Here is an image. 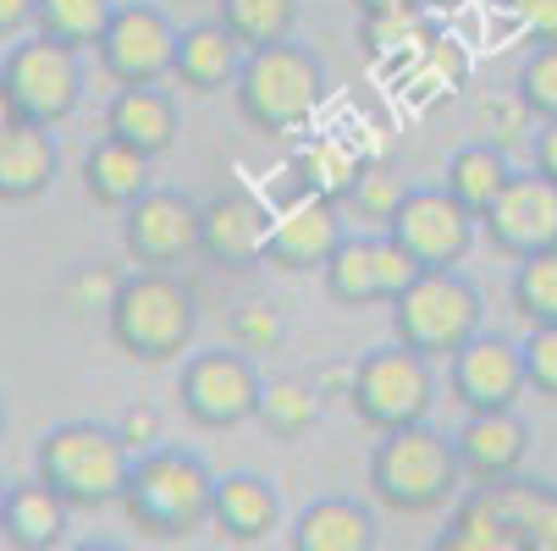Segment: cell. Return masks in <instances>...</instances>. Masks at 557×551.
Listing matches in <instances>:
<instances>
[{"label":"cell","mask_w":557,"mask_h":551,"mask_svg":"<svg viewBox=\"0 0 557 551\" xmlns=\"http://www.w3.org/2000/svg\"><path fill=\"white\" fill-rule=\"evenodd\" d=\"M215 468L188 452V447H172L161 441L154 452H138L133 458V475H127V491H122V513L138 535L149 540H188L194 529L210 524V508H215Z\"/></svg>","instance_id":"6da1fadb"},{"label":"cell","mask_w":557,"mask_h":551,"mask_svg":"<svg viewBox=\"0 0 557 551\" xmlns=\"http://www.w3.org/2000/svg\"><path fill=\"white\" fill-rule=\"evenodd\" d=\"M106 331L133 364H172L194 348L199 298L177 271H133L106 309Z\"/></svg>","instance_id":"7a4b0ae2"},{"label":"cell","mask_w":557,"mask_h":551,"mask_svg":"<svg viewBox=\"0 0 557 551\" xmlns=\"http://www.w3.org/2000/svg\"><path fill=\"white\" fill-rule=\"evenodd\" d=\"M370 491L392 513L425 518V513H447L469 491V480L458 468L453 436H442L425 419V425H409V430H386L375 441V452H370Z\"/></svg>","instance_id":"3957f363"},{"label":"cell","mask_w":557,"mask_h":551,"mask_svg":"<svg viewBox=\"0 0 557 551\" xmlns=\"http://www.w3.org/2000/svg\"><path fill=\"white\" fill-rule=\"evenodd\" d=\"M34 475L72 508V513H100L116 508L133 475V452L116 436V425L100 419H66L39 436L34 447Z\"/></svg>","instance_id":"277c9868"},{"label":"cell","mask_w":557,"mask_h":551,"mask_svg":"<svg viewBox=\"0 0 557 551\" xmlns=\"http://www.w3.org/2000/svg\"><path fill=\"white\" fill-rule=\"evenodd\" d=\"M232 100H237V116L255 133H271V138L298 133L304 122H314V111L326 100V61L298 39L249 50L244 72L232 84Z\"/></svg>","instance_id":"5b68a950"},{"label":"cell","mask_w":557,"mask_h":551,"mask_svg":"<svg viewBox=\"0 0 557 551\" xmlns=\"http://www.w3.org/2000/svg\"><path fill=\"white\" fill-rule=\"evenodd\" d=\"M486 331V303L463 271H420L404 298H392V342H404L414 353L453 359L463 342Z\"/></svg>","instance_id":"8992f818"},{"label":"cell","mask_w":557,"mask_h":551,"mask_svg":"<svg viewBox=\"0 0 557 551\" xmlns=\"http://www.w3.org/2000/svg\"><path fill=\"white\" fill-rule=\"evenodd\" d=\"M348 409L375 430H409L425 425L436 409V364L404 342H386L354 359V386H348Z\"/></svg>","instance_id":"52a82bcc"},{"label":"cell","mask_w":557,"mask_h":551,"mask_svg":"<svg viewBox=\"0 0 557 551\" xmlns=\"http://www.w3.org/2000/svg\"><path fill=\"white\" fill-rule=\"evenodd\" d=\"M84 50L55 45L45 34H28L17 45H7L0 55V89L17 122H39V127H61L77 105H84Z\"/></svg>","instance_id":"ba28073f"},{"label":"cell","mask_w":557,"mask_h":551,"mask_svg":"<svg viewBox=\"0 0 557 551\" xmlns=\"http://www.w3.org/2000/svg\"><path fill=\"white\" fill-rule=\"evenodd\" d=\"M260 370L244 348H205V353H188L183 359V375H177V398H183V414L199 425V430H237L260 414Z\"/></svg>","instance_id":"9c48e42d"},{"label":"cell","mask_w":557,"mask_h":551,"mask_svg":"<svg viewBox=\"0 0 557 551\" xmlns=\"http://www.w3.org/2000/svg\"><path fill=\"white\" fill-rule=\"evenodd\" d=\"M177 34L183 28H172V17L161 7H149V0H116V12L95 45V61L116 89H154L177 66Z\"/></svg>","instance_id":"30bf717a"},{"label":"cell","mask_w":557,"mask_h":551,"mask_svg":"<svg viewBox=\"0 0 557 551\" xmlns=\"http://www.w3.org/2000/svg\"><path fill=\"white\" fill-rule=\"evenodd\" d=\"M386 231L420 260V271H458L469 260L474 238H481V215H469L436 183V188H409V199L397 204Z\"/></svg>","instance_id":"8fae6325"},{"label":"cell","mask_w":557,"mask_h":551,"mask_svg":"<svg viewBox=\"0 0 557 551\" xmlns=\"http://www.w3.org/2000/svg\"><path fill=\"white\" fill-rule=\"evenodd\" d=\"M199 199L183 188H149L122 210V249L138 271H172L199 254Z\"/></svg>","instance_id":"7c38bea8"},{"label":"cell","mask_w":557,"mask_h":551,"mask_svg":"<svg viewBox=\"0 0 557 551\" xmlns=\"http://www.w3.org/2000/svg\"><path fill=\"white\" fill-rule=\"evenodd\" d=\"M447 391L463 414H486V409H519L530 391L524 380V348L513 337L481 331L447 359Z\"/></svg>","instance_id":"4fadbf2b"},{"label":"cell","mask_w":557,"mask_h":551,"mask_svg":"<svg viewBox=\"0 0 557 551\" xmlns=\"http://www.w3.org/2000/svg\"><path fill=\"white\" fill-rule=\"evenodd\" d=\"M348 238L343 226V204L326 193H293L282 210H271V243H265V265L287 271V276H309L326 271V260L337 254V243Z\"/></svg>","instance_id":"5bb4252c"},{"label":"cell","mask_w":557,"mask_h":551,"mask_svg":"<svg viewBox=\"0 0 557 551\" xmlns=\"http://www.w3.org/2000/svg\"><path fill=\"white\" fill-rule=\"evenodd\" d=\"M481 231L513 265L557 249V183H546L541 172H513L503 199L481 215Z\"/></svg>","instance_id":"9a60e30c"},{"label":"cell","mask_w":557,"mask_h":551,"mask_svg":"<svg viewBox=\"0 0 557 551\" xmlns=\"http://www.w3.org/2000/svg\"><path fill=\"white\" fill-rule=\"evenodd\" d=\"M271 243V210L249 188H221L199 210V254L221 271H255L265 265Z\"/></svg>","instance_id":"2e32d148"},{"label":"cell","mask_w":557,"mask_h":551,"mask_svg":"<svg viewBox=\"0 0 557 551\" xmlns=\"http://www.w3.org/2000/svg\"><path fill=\"white\" fill-rule=\"evenodd\" d=\"M458 447V468L469 486H503L513 475H524L530 458V425L519 409H486V414H463V425L453 430Z\"/></svg>","instance_id":"e0dca14e"},{"label":"cell","mask_w":557,"mask_h":551,"mask_svg":"<svg viewBox=\"0 0 557 551\" xmlns=\"http://www.w3.org/2000/svg\"><path fill=\"white\" fill-rule=\"evenodd\" d=\"M61 177L55 133L39 122H12L0 133V204H34Z\"/></svg>","instance_id":"ac0fdd59"},{"label":"cell","mask_w":557,"mask_h":551,"mask_svg":"<svg viewBox=\"0 0 557 551\" xmlns=\"http://www.w3.org/2000/svg\"><path fill=\"white\" fill-rule=\"evenodd\" d=\"M381 529L359 497H314L287 524V551H375Z\"/></svg>","instance_id":"d6986e66"},{"label":"cell","mask_w":557,"mask_h":551,"mask_svg":"<svg viewBox=\"0 0 557 551\" xmlns=\"http://www.w3.org/2000/svg\"><path fill=\"white\" fill-rule=\"evenodd\" d=\"M210 524L232 546H255L271 529H282V497H276V486L265 475H255V468H244V475H221Z\"/></svg>","instance_id":"ffe728a7"},{"label":"cell","mask_w":557,"mask_h":551,"mask_svg":"<svg viewBox=\"0 0 557 551\" xmlns=\"http://www.w3.org/2000/svg\"><path fill=\"white\" fill-rule=\"evenodd\" d=\"M244 55H249V50L221 28V17L188 23V28L177 34V66H172V77H177L188 95H221V89L237 84Z\"/></svg>","instance_id":"44dd1931"},{"label":"cell","mask_w":557,"mask_h":551,"mask_svg":"<svg viewBox=\"0 0 557 551\" xmlns=\"http://www.w3.org/2000/svg\"><path fill=\"white\" fill-rule=\"evenodd\" d=\"M106 133L122 138L127 149L161 161V154L177 143V100L154 84V89H116L106 105Z\"/></svg>","instance_id":"7402d4cb"},{"label":"cell","mask_w":557,"mask_h":551,"mask_svg":"<svg viewBox=\"0 0 557 551\" xmlns=\"http://www.w3.org/2000/svg\"><path fill=\"white\" fill-rule=\"evenodd\" d=\"M0 535H7L12 551H61L72 535V508L34 475L17 480L7 491V518H0Z\"/></svg>","instance_id":"603a6c76"},{"label":"cell","mask_w":557,"mask_h":551,"mask_svg":"<svg viewBox=\"0 0 557 551\" xmlns=\"http://www.w3.org/2000/svg\"><path fill=\"white\" fill-rule=\"evenodd\" d=\"M149 188H154V183H149V154L127 149V143L111 138V133L89 143V154H84V193H89L95 204L127 210V204H138Z\"/></svg>","instance_id":"cb8c5ba5"},{"label":"cell","mask_w":557,"mask_h":551,"mask_svg":"<svg viewBox=\"0 0 557 551\" xmlns=\"http://www.w3.org/2000/svg\"><path fill=\"white\" fill-rule=\"evenodd\" d=\"M474 491H486L497 502V513L513 524L524 551H557V486L513 475L503 486H474Z\"/></svg>","instance_id":"d4e9b609"},{"label":"cell","mask_w":557,"mask_h":551,"mask_svg":"<svg viewBox=\"0 0 557 551\" xmlns=\"http://www.w3.org/2000/svg\"><path fill=\"white\" fill-rule=\"evenodd\" d=\"M513 183V161H508V149H497V143H463L453 161H447V172H442V188L469 210V215H486L497 199H503V188Z\"/></svg>","instance_id":"484cf974"},{"label":"cell","mask_w":557,"mask_h":551,"mask_svg":"<svg viewBox=\"0 0 557 551\" xmlns=\"http://www.w3.org/2000/svg\"><path fill=\"white\" fill-rule=\"evenodd\" d=\"M321 391H314V380H304V375H276V380H265V391H260V414H255V425L271 436V441H304L314 425H321Z\"/></svg>","instance_id":"4316f807"},{"label":"cell","mask_w":557,"mask_h":551,"mask_svg":"<svg viewBox=\"0 0 557 551\" xmlns=\"http://www.w3.org/2000/svg\"><path fill=\"white\" fill-rule=\"evenodd\" d=\"M326 298L343 309H370L381 303V276H375V231H348L337 243V254L321 271Z\"/></svg>","instance_id":"83f0119b"},{"label":"cell","mask_w":557,"mask_h":551,"mask_svg":"<svg viewBox=\"0 0 557 551\" xmlns=\"http://www.w3.org/2000/svg\"><path fill=\"white\" fill-rule=\"evenodd\" d=\"M215 17H221V28L244 45V50H265V45L293 39V28H298V0H221Z\"/></svg>","instance_id":"f1b7e54d"},{"label":"cell","mask_w":557,"mask_h":551,"mask_svg":"<svg viewBox=\"0 0 557 551\" xmlns=\"http://www.w3.org/2000/svg\"><path fill=\"white\" fill-rule=\"evenodd\" d=\"M111 12H116V0H39L34 34H45L55 45H72V50H95Z\"/></svg>","instance_id":"f546056e"},{"label":"cell","mask_w":557,"mask_h":551,"mask_svg":"<svg viewBox=\"0 0 557 551\" xmlns=\"http://www.w3.org/2000/svg\"><path fill=\"white\" fill-rule=\"evenodd\" d=\"M508 292H513V314L524 321V331H535V326H557V249L519 260Z\"/></svg>","instance_id":"4dcf8cb0"},{"label":"cell","mask_w":557,"mask_h":551,"mask_svg":"<svg viewBox=\"0 0 557 551\" xmlns=\"http://www.w3.org/2000/svg\"><path fill=\"white\" fill-rule=\"evenodd\" d=\"M298 172H304V193H326V199H348V188H354V177L364 172V161L348 149V143H337V138H314L304 154H298Z\"/></svg>","instance_id":"1f68e13d"},{"label":"cell","mask_w":557,"mask_h":551,"mask_svg":"<svg viewBox=\"0 0 557 551\" xmlns=\"http://www.w3.org/2000/svg\"><path fill=\"white\" fill-rule=\"evenodd\" d=\"M404 199H409L404 177H392L386 166H364V172L354 177V188H348V199H343V204H348V210H354L370 231H386Z\"/></svg>","instance_id":"d6a6232c"},{"label":"cell","mask_w":557,"mask_h":551,"mask_svg":"<svg viewBox=\"0 0 557 551\" xmlns=\"http://www.w3.org/2000/svg\"><path fill=\"white\" fill-rule=\"evenodd\" d=\"M513 95L535 116V127L541 122H557V45H535L524 55V66L513 77Z\"/></svg>","instance_id":"836d02e7"},{"label":"cell","mask_w":557,"mask_h":551,"mask_svg":"<svg viewBox=\"0 0 557 551\" xmlns=\"http://www.w3.org/2000/svg\"><path fill=\"white\" fill-rule=\"evenodd\" d=\"M524 380H530V391L535 398H546V403H557V326H535V331H524Z\"/></svg>","instance_id":"e575fe53"},{"label":"cell","mask_w":557,"mask_h":551,"mask_svg":"<svg viewBox=\"0 0 557 551\" xmlns=\"http://www.w3.org/2000/svg\"><path fill=\"white\" fill-rule=\"evenodd\" d=\"M375 276H381V303L404 298V287L420 276V260L392 238V231H375Z\"/></svg>","instance_id":"d590c367"},{"label":"cell","mask_w":557,"mask_h":551,"mask_svg":"<svg viewBox=\"0 0 557 551\" xmlns=\"http://www.w3.org/2000/svg\"><path fill=\"white\" fill-rule=\"evenodd\" d=\"M282 342V314L271 303H249V309H237V321H232V348H244V353H271Z\"/></svg>","instance_id":"8d00e7d4"},{"label":"cell","mask_w":557,"mask_h":551,"mask_svg":"<svg viewBox=\"0 0 557 551\" xmlns=\"http://www.w3.org/2000/svg\"><path fill=\"white\" fill-rule=\"evenodd\" d=\"M508 23L519 28V39L535 45H557V0H503Z\"/></svg>","instance_id":"74e56055"},{"label":"cell","mask_w":557,"mask_h":551,"mask_svg":"<svg viewBox=\"0 0 557 551\" xmlns=\"http://www.w3.org/2000/svg\"><path fill=\"white\" fill-rule=\"evenodd\" d=\"M116 436L138 458V452H154V447L166 441V419H161V409H154V403H127L122 419H116Z\"/></svg>","instance_id":"f35d334b"},{"label":"cell","mask_w":557,"mask_h":551,"mask_svg":"<svg viewBox=\"0 0 557 551\" xmlns=\"http://www.w3.org/2000/svg\"><path fill=\"white\" fill-rule=\"evenodd\" d=\"M116 287H122V276L116 271H106V265H84L72 276V303L77 309H111V298H116Z\"/></svg>","instance_id":"ab89813d"},{"label":"cell","mask_w":557,"mask_h":551,"mask_svg":"<svg viewBox=\"0 0 557 551\" xmlns=\"http://www.w3.org/2000/svg\"><path fill=\"white\" fill-rule=\"evenodd\" d=\"M420 34V12H392V17H364V39H370V50H397L404 39H414Z\"/></svg>","instance_id":"60d3db41"},{"label":"cell","mask_w":557,"mask_h":551,"mask_svg":"<svg viewBox=\"0 0 557 551\" xmlns=\"http://www.w3.org/2000/svg\"><path fill=\"white\" fill-rule=\"evenodd\" d=\"M34 7L39 0H0V45H17L34 28Z\"/></svg>","instance_id":"b9f144b4"},{"label":"cell","mask_w":557,"mask_h":551,"mask_svg":"<svg viewBox=\"0 0 557 551\" xmlns=\"http://www.w3.org/2000/svg\"><path fill=\"white\" fill-rule=\"evenodd\" d=\"M530 172H541L546 183H557V122H541L530 138Z\"/></svg>","instance_id":"7bdbcfd3"},{"label":"cell","mask_w":557,"mask_h":551,"mask_svg":"<svg viewBox=\"0 0 557 551\" xmlns=\"http://www.w3.org/2000/svg\"><path fill=\"white\" fill-rule=\"evenodd\" d=\"M359 17H392V12H425V0H354Z\"/></svg>","instance_id":"ee69618b"},{"label":"cell","mask_w":557,"mask_h":551,"mask_svg":"<svg viewBox=\"0 0 557 551\" xmlns=\"http://www.w3.org/2000/svg\"><path fill=\"white\" fill-rule=\"evenodd\" d=\"M66 551H122L116 540H77V546H66Z\"/></svg>","instance_id":"f6af8a7d"},{"label":"cell","mask_w":557,"mask_h":551,"mask_svg":"<svg viewBox=\"0 0 557 551\" xmlns=\"http://www.w3.org/2000/svg\"><path fill=\"white\" fill-rule=\"evenodd\" d=\"M12 122H17V116H12V105H7V89H0V133H7Z\"/></svg>","instance_id":"bcb514c9"},{"label":"cell","mask_w":557,"mask_h":551,"mask_svg":"<svg viewBox=\"0 0 557 551\" xmlns=\"http://www.w3.org/2000/svg\"><path fill=\"white\" fill-rule=\"evenodd\" d=\"M431 12H453V7H463V0H425Z\"/></svg>","instance_id":"7dc6e473"},{"label":"cell","mask_w":557,"mask_h":551,"mask_svg":"<svg viewBox=\"0 0 557 551\" xmlns=\"http://www.w3.org/2000/svg\"><path fill=\"white\" fill-rule=\"evenodd\" d=\"M7 491H12V486H7V480H0V518H7Z\"/></svg>","instance_id":"c3c4849f"},{"label":"cell","mask_w":557,"mask_h":551,"mask_svg":"<svg viewBox=\"0 0 557 551\" xmlns=\"http://www.w3.org/2000/svg\"><path fill=\"white\" fill-rule=\"evenodd\" d=\"M0 430H7V403H0Z\"/></svg>","instance_id":"681fc988"}]
</instances>
